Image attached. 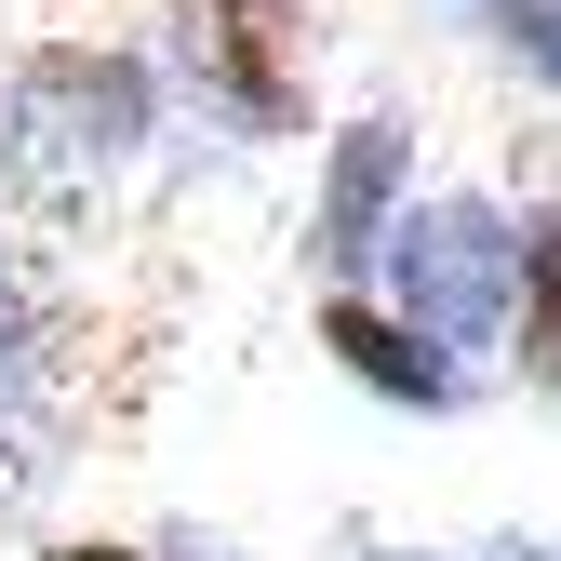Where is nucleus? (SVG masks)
Listing matches in <instances>:
<instances>
[{
	"instance_id": "obj_9",
	"label": "nucleus",
	"mask_w": 561,
	"mask_h": 561,
	"mask_svg": "<svg viewBox=\"0 0 561 561\" xmlns=\"http://www.w3.org/2000/svg\"><path fill=\"white\" fill-rule=\"evenodd\" d=\"M54 561H148V548H94V535H81V548H54Z\"/></svg>"
},
{
	"instance_id": "obj_7",
	"label": "nucleus",
	"mask_w": 561,
	"mask_h": 561,
	"mask_svg": "<svg viewBox=\"0 0 561 561\" xmlns=\"http://www.w3.org/2000/svg\"><path fill=\"white\" fill-rule=\"evenodd\" d=\"M495 41L522 81H561V0H495Z\"/></svg>"
},
{
	"instance_id": "obj_1",
	"label": "nucleus",
	"mask_w": 561,
	"mask_h": 561,
	"mask_svg": "<svg viewBox=\"0 0 561 561\" xmlns=\"http://www.w3.org/2000/svg\"><path fill=\"white\" fill-rule=\"evenodd\" d=\"M388 308L428 347H495L522 321V228L495 201H414L388 241Z\"/></svg>"
},
{
	"instance_id": "obj_3",
	"label": "nucleus",
	"mask_w": 561,
	"mask_h": 561,
	"mask_svg": "<svg viewBox=\"0 0 561 561\" xmlns=\"http://www.w3.org/2000/svg\"><path fill=\"white\" fill-rule=\"evenodd\" d=\"M14 134L54 161H121L134 134H148V81H134V54H41L27 81H14Z\"/></svg>"
},
{
	"instance_id": "obj_5",
	"label": "nucleus",
	"mask_w": 561,
	"mask_h": 561,
	"mask_svg": "<svg viewBox=\"0 0 561 561\" xmlns=\"http://www.w3.org/2000/svg\"><path fill=\"white\" fill-rule=\"evenodd\" d=\"M321 347H334V362L347 375H362L375 401H414V414H455V347H428V334H414L388 295H334L321 308Z\"/></svg>"
},
{
	"instance_id": "obj_4",
	"label": "nucleus",
	"mask_w": 561,
	"mask_h": 561,
	"mask_svg": "<svg viewBox=\"0 0 561 561\" xmlns=\"http://www.w3.org/2000/svg\"><path fill=\"white\" fill-rule=\"evenodd\" d=\"M401 174H414V148H401V121H347L334 134V161H321V215H308V254L347 280V267H388V241H401Z\"/></svg>"
},
{
	"instance_id": "obj_10",
	"label": "nucleus",
	"mask_w": 561,
	"mask_h": 561,
	"mask_svg": "<svg viewBox=\"0 0 561 561\" xmlns=\"http://www.w3.org/2000/svg\"><path fill=\"white\" fill-rule=\"evenodd\" d=\"M508 561H561V548H508Z\"/></svg>"
},
{
	"instance_id": "obj_11",
	"label": "nucleus",
	"mask_w": 561,
	"mask_h": 561,
	"mask_svg": "<svg viewBox=\"0 0 561 561\" xmlns=\"http://www.w3.org/2000/svg\"><path fill=\"white\" fill-rule=\"evenodd\" d=\"M375 561H414V548H375Z\"/></svg>"
},
{
	"instance_id": "obj_2",
	"label": "nucleus",
	"mask_w": 561,
	"mask_h": 561,
	"mask_svg": "<svg viewBox=\"0 0 561 561\" xmlns=\"http://www.w3.org/2000/svg\"><path fill=\"white\" fill-rule=\"evenodd\" d=\"M187 54H201V94L254 134H295L308 121V27L295 0H187Z\"/></svg>"
},
{
	"instance_id": "obj_6",
	"label": "nucleus",
	"mask_w": 561,
	"mask_h": 561,
	"mask_svg": "<svg viewBox=\"0 0 561 561\" xmlns=\"http://www.w3.org/2000/svg\"><path fill=\"white\" fill-rule=\"evenodd\" d=\"M522 375L535 388H561V201H535L522 215Z\"/></svg>"
},
{
	"instance_id": "obj_8",
	"label": "nucleus",
	"mask_w": 561,
	"mask_h": 561,
	"mask_svg": "<svg viewBox=\"0 0 561 561\" xmlns=\"http://www.w3.org/2000/svg\"><path fill=\"white\" fill-rule=\"evenodd\" d=\"M14 362H27V308H14V280H0V388H14Z\"/></svg>"
}]
</instances>
